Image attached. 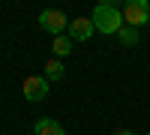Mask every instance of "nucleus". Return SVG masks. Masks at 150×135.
<instances>
[{"label": "nucleus", "instance_id": "11", "mask_svg": "<svg viewBox=\"0 0 150 135\" xmlns=\"http://www.w3.org/2000/svg\"><path fill=\"white\" fill-rule=\"evenodd\" d=\"M147 135H150V132H147Z\"/></svg>", "mask_w": 150, "mask_h": 135}, {"label": "nucleus", "instance_id": "10", "mask_svg": "<svg viewBox=\"0 0 150 135\" xmlns=\"http://www.w3.org/2000/svg\"><path fill=\"white\" fill-rule=\"evenodd\" d=\"M114 135H132V132H129V129H117Z\"/></svg>", "mask_w": 150, "mask_h": 135}, {"label": "nucleus", "instance_id": "4", "mask_svg": "<svg viewBox=\"0 0 150 135\" xmlns=\"http://www.w3.org/2000/svg\"><path fill=\"white\" fill-rule=\"evenodd\" d=\"M21 90H24V99L42 102L45 96H48V78H45V75H27L24 84H21Z\"/></svg>", "mask_w": 150, "mask_h": 135}, {"label": "nucleus", "instance_id": "5", "mask_svg": "<svg viewBox=\"0 0 150 135\" xmlns=\"http://www.w3.org/2000/svg\"><path fill=\"white\" fill-rule=\"evenodd\" d=\"M93 33H96V27H93L90 18H75V21H69V39H90Z\"/></svg>", "mask_w": 150, "mask_h": 135}, {"label": "nucleus", "instance_id": "8", "mask_svg": "<svg viewBox=\"0 0 150 135\" xmlns=\"http://www.w3.org/2000/svg\"><path fill=\"white\" fill-rule=\"evenodd\" d=\"M51 51H54L57 57H66V54H72V39H69V36H54Z\"/></svg>", "mask_w": 150, "mask_h": 135}, {"label": "nucleus", "instance_id": "3", "mask_svg": "<svg viewBox=\"0 0 150 135\" xmlns=\"http://www.w3.org/2000/svg\"><path fill=\"white\" fill-rule=\"evenodd\" d=\"M39 24H42V30L54 33V36H63V30H69V21H66V15H63L60 9H45V12H39Z\"/></svg>", "mask_w": 150, "mask_h": 135}, {"label": "nucleus", "instance_id": "9", "mask_svg": "<svg viewBox=\"0 0 150 135\" xmlns=\"http://www.w3.org/2000/svg\"><path fill=\"white\" fill-rule=\"evenodd\" d=\"M117 39L126 45V48H132V45H138V30H135V27H123L117 33Z\"/></svg>", "mask_w": 150, "mask_h": 135}, {"label": "nucleus", "instance_id": "6", "mask_svg": "<svg viewBox=\"0 0 150 135\" xmlns=\"http://www.w3.org/2000/svg\"><path fill=\"white\" fill-rule=\"evenodd\" d=\"M33 132H36V135H66L63 126H60L57 120H51V117H39V120H36V126H33Z\"/></svg>", "mask_w": 150, "mask_h": 135}, {"label": "nucleus", "instance_id": "1", "mask_svg": "<svg viewBox=\"0 0 150 135\" xmlns=\"http://www.w3.org/2000/svg\"><path fill=\"white\" fill-rule=\"evenodd\" d=\"M90 21H93V27L99 30V33H120L123 27H126V21H123V12H120V6H114V3H99L96 9H93V15H90Z\"/></svg>", "mask_w": 150, "mask_h": 135}, {"label": "nucleus", "instance_id": "7", "mask_svg": "<svg viewBox=\"0 0 150 135\" xmlns=\"http://www.w3.org/2000/svg\"><path fill=\"white\" fill-rule=\"evenodd\" d=\"M63 75H66V69H63L60 60H48V63H45V78L48 81H60Z\"/></svg>", "mask_w": 150, "mask_h": 135}, {"label": "nucleus", "instance_id": "2", "mask_svg": "<svg viewBox=\"0 0 150 135\" xmlns=\"http://www.w3.org/2000/svg\"><path fill=\"white\" fill-rule=\"evenodd\" d=\"M120 12H123L126 27H135V30H138L141 24H147V18H150V6H147V0H126V3L120 6Z\"/></svg>", "mask_w": 150, "mask_h": 135}]
</instances>
